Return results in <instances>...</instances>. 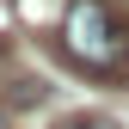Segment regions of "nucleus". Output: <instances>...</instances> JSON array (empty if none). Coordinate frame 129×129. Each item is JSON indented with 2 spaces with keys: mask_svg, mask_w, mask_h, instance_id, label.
Wrapping results in <instances>:
<instances>
[{
  "mask_svg": "<svg viewBox=\"0 0 129 129\" xmlns=\"http://www.w3.org/2000/svg\"><path fill=\"white\" fill-rule=\"evenodd\" d=\"M61 49H68L86 74L117 80L129 74V19L117 0H74L61 19Z\"/></svg>",
  "mask_w": 129,
  "mask_h": 129,
  "instance_id": "obj_1",
  "label": "nucleus"
},
{
  "mask_svg": "<svg viewBox=\"0 0 129 129\" xmlns=\"http://www.w3.org/2000/svg\"><path fill=\"white\" fill-rule=\"evenodd\" d=\"M55 129H117V123H111L105 111H74V117H61Z\"/></svg>",
  "mask_w": 129,
  "mask_h": 129,
  "instance_id": "obj_2",
  "label": "nucleus"
},
{
  "mask_svg": "<svg viewBox=\"0 0 129 129\" xmlns=\"http://www.w3.org/2000/svg\"><path fill=\"white\" fill-rule=\"evenodd\" d=\"M0 129H12V123H6V117H0Z\"/></svg>",
  "mask_w": 129,
  "mask_h": 129,
  "instance_id": "obj_3",
  "label": "nucleus"
}]
</instances>
